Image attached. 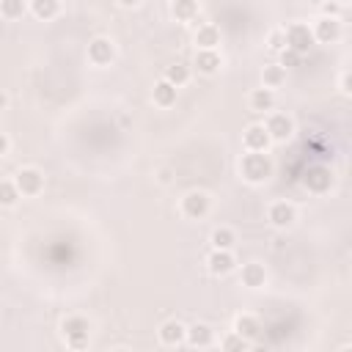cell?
Segmentation results:
<instances>
[{"label":"cell","instance_id":"obj_2","mask_svg":"<svg viewBox=\"0 0 352 352\" xmlns=\"http://www.w3.org/2000/svg\"><path fill=\"white\" fill-rule=\"evenodd\" d=\"M60 330H63L66 346H72V349H85V346H88L91 322H88L85 316H80V314L66 316V319H63V324H60Z\"/></svg>","mask_w":352,"mask_h":352},{"label":"cell","instance_id":"obj_31","mask_svg":"<svg viewBox=\"0 0 352 352\" xmlns=\"http://www.w3.org/2000/svg\"><path fill=\"white\" fill-rule=\"evenodd\" d=\"M341 14V3L338 0H324L322 3V16H338Z\"/></svg>","mask_w":352,"mask_h":352},{"label":"cell","instance_id":"obj_33","mask_svg":"<svg viewBox=\"0 0 352 352\" xmlns=\"http://www.w3.org/2000/svg\"><path fill=\"white\" fill-rule=\"evenodd\" d=\"M157 182H160V184H168V182H170V170H168V168H160V170H157Z\"/></svg>","mask_w":352,"mask_h":352},{"label":"cell","instance_id":"obj_17","mask_svg":"<svg viewBox=\"0 0 352 352\" xmlns=\"http://www.w3.org/2000/svg\"><path fill=\"white\" fill-rule=\"evenodd\" d=\"M248 104L253 113H270L275 107V91L272 88H253L250 96H248Z\"/></svg>","mask_w":352,"mask_h":352},{"label":"cell","instance_id":"obj_19","mask_svg":"<svg viewBox=\"0 0 352 352\" xmlns=\"http://www.w3.org/2000/svg\"><path fill=\"white\" fill-rule=\"evenodd\" d=\"M217 44H220V28L212 25V22L198 25V30H195V47L198 50H217Z\"/></svg>","mask_w":352,"mask_h":352},{"label":"cell","instance_id":"obj_28","mask_svg":"<svg viewBox=\"0 0 352 352\" xmlns=\"http://www.w3.org/2000/svg\"><path fill=\"white\" fill-rule=\"evenodd\" d=\"M248 346H250V341H248V338H242V336H239V333H234V330L220 341V349H223V352H245Z\"/></svg>","mask_w":352,"mask_h":352},{"label":"cell","instance_id":"obj_15","mask_svg":"<svg viewBox=\"0 0 352 352\" xmlns=\"http://www.w3.org/2000/svg\"><path fill=\"white\" fill-rule=\"evenodd\" d=\"M239 280H242V286H248V289H261V286L267 283V270H264V264H258V261L242 264Z\"/></svg>","mask_w":352,"mask_h":352},{"label":"cell","instance_id":"obj_7","mask_svg":"<svg viewBox=\"0 0 352 352\" xmlns=\"http://www.w3.org/2000/svg\"><path fill=\"white\" fill-rule=\"evenodd\" d=\"M264 129L270 132L272 143H286L294 135V118L289 113H270L264 121Z\"/></svg>","mask_w":352,"mask_h":352},{"label":"cell","instance_id":"obj_5","mask_svg":"<svg viewBox=\"0 0 352 352\" xmlns=\"http://www.w3.org/2000/svg\"><path fill=\"white\" fill-rule=\"evenodd\" d=\"M14 184H16L19 195L33 198V195H38V192L44 190V173H41V168H36V165H25V168L16 170Z\"/></svg>","mask_w":352,"mask_h":352},{"label":"cell","instance_id":"obj_6","mask_svg":"<svg viewBox=\"0 0 352 352\" xmlns=\"http://www.w3.org/2000/svg\"><path fill=\"white\" fill-rule=\"evenodd\" d=\"M283 36H286V47L289 50H294V52H300V55H305L316 41H314V33H311V25H305V22H292V25H286L283 28Z\"/></svg>","mask_w":352,"mask_h":352},{"label":"cell","instance_id":"obj_26","mask_svg":"<svg viewBox=\"0 0 352 352\" xmlns=\"http://www.w3.org/2000/svg\"><path fill=\"white\" fill-rule=\"evenodd\" d=\"M28 11V0H0V16L14 22V19H22Z\"/></svg>","mask_w":352,"mask_h":352},{"label":"cell","instance_id":"obj_4","mask_svg":"<svg viewBox=\"0 0 352 352\" xmlns=\"http://www.w3.org/2000/svg\"><path fill=\"white\" fill-rule=\"evenodd\" d=\"M85 55H88L91 66H110L116 60V41L110 36H94L88 41Z\"/></svg>","mask_w":352,"mask_h":352},{"label":"cell","instance_id":"obj_27","mask_svg":"<svg viewBox=\"0 0 352 352\" xmlns=\"http://www.w3.org/2000/svg\"><path fill=\"white\" fill-rule=\"evenodd\" d=\"M19 198L22 195L14 184V179H0V206H14Z\"/></svg>","mask_w":352,"mask_h":352},{"label":"cell","instance_id":"obj_29","mask_svg":"<svg viewBox=\"0 0 352 352\" xmlns=\"http://www.w3.org/2000/svg\"><path fill=\"white\" fill-rule=\"evenodd\" d=\"M267 47H270L272 52H280V50L286 47V36H283V28H275V30H270V36H267Z\"/></svg>","mask_w":352,"mask_h":352},{"label":"cell","instance_id":"obj_9","mask_svg":"<svg viewBox=\"0 0 352 352\" xmlns=\"http://www.w3.org/2000/svg\"><path fill=\"white\" fill-rule=\"evenodd\" d=\"M311 33H314V41L319 44H333L341 38V19L338 16H319L314 25H311Z\"/></svg>","mask_w":352,"mask_h":352},{"label":"cell","instance_id":"obj_14","mask_svg":"<svg viewBox=\"0 0 352 352\" xmlns=\"http://www.w3.org/2000/svg\"><path fill=\"white\" fill-rule=\"evenodd\" d=\"M184 344H190V346H195V349H206V346L214 344V330H212L206 322H198V324L187 327Z\"/></svg>","mask_w":352,"mask_h":352},{"label":"cell","instance_id":"obj_34","mask_svg":"<svg viewBox=\"0 0 352 352\" xmlns=\"http://www.w3.org/2000/svg\"><path fill=\"white\" fill-rule=\"evenodd\" d=\"M116 3H118L121 8H138V6L143 3V0H116Z\"/></svg>","mask_w":352,"mask_h":352},{"label":"cell","instance_id":"obj_20","mask_svg":"<svg viewBox=\"0 0 352 352\" xmlns=\"http://www.w3.org/2000/svg\"><path fill=\"white\" fill-rule=\"evenodd\" d=\"M192 63H195V69L201 74H214L223 66V58H220L217 50H195V60Z\"/></svg>","mask_w":352,"mask_h":352},{"label":"cell","instance_id":"obj_21","mask_svg":"<svg viewBox=\"0 0 352 352\" xmlns=\"http://www.w3.org/2000/svg\"><path fill=\"white\" fill-rule=\"evenodd\" d=\"M198 11H201L198 0H173L170 3V14H173L176 22H195Z\"/></svg>","mask_w":352,"mask_h":352},{"label":"cell","instance_id":"obj_24","mask_svg":"<svg viewBox=\"0 0 352 352\" xmlns=\"http://www.w3.org/2000/svg\"><path fill=\"white\" fill-rule=\"evenodd\" d=\"M190 74H192L190 66H184V63H170V66H165V74H162V77H165L168 82H173L176 88H182V85L190 82Z\"/></svg>","mask_w":352,"mask_h":352},{"label":"cell","instance_id":"obj_36","mask_svg":"<svg viewBox=\"0 0 352 352\" xmlns=\"http://www.w3.org/2000/svg\"><path fill=\"white\" fill-rule=\"evenodd\" d=\"M6 104H8V94H6V91H3V88H0V110H3V107H6Z\"/></svg>","mask_w":352,"mask_h":352},{"label":"cell","instance_id":"obj_8","mask_svg":"<svg viewBox=\"0 0 352 352\" xmlns=\"http://www.w3.org/2000/svg\"><path fill=\"white\" fill-rule=\"evenodd\" d=\"M302 184L308 187V192L322 195V192H327L333 187V170L327 165H311L305 170V176H302Z\"/></svg>","mask_w":352,"mask_h":352},{"label":"cell","instance_id":"obj_10","mask_svg":"<svg viewBox=\"0 0 352 352\" xmlns=\"http://www.w3.org/2000/svg\"><path fill=\"white\" fill-rule=\"evenodd\" d=\"M267 220L275 228H292L294 220H297V209L289 201H272L270 209H267Z\"/></svg>","mask_w":352,"mask_h":352},{"label":"cell","instance_id":"obj_22","mask_svg":"<svg viewBox=\"0 0 352 352\" xmlns=\"http://www.w3.org/2000/svg\"><path fill=\"white\" fill-rule=\"evenodd\" d=\"M286 82V69L280 66V63H270V66H264L261 69V85L264 88H280Z\"/></svg>","mask_w":352,"mask_h":352},{"label":"cell","instance_id":"obj_25","mask_svg":"<svg viewBox=\"0 0 352 352\" xmlns=\"http://www.w3.org/2000/svg\"><path fill=\"white\" fill-rule=\"evenodd\" d=\"M209 242H212V248H220V250H231V248H234V242H236V234H234V228H228V226H220V228H214V231H212Z\"/></svg>","mask_w":352,"mask_h":352},{"label":"cell","instance_id":"obj_1","mask_svg":"<svg viewBox=\"0 0 352 352\" xmlns=\"http://www.w3.org/2000/svg\"><path fill=\"white\" fill-rule=\"evenodd\" d=\"M272 170H275V165L267 151H245L239 157V176L250 184H264L272 176Z\"/></svg>","mask_w":352,"mask_h":352},{"label":"cell","instance_id":"obj_35","mask_svg":"<svg viewBox=\"0 0 352 352\" xmlns=\"http://www.w3.org/2000/svg\"><path fill=\"white\" fill-rule=\"evenodd\" d=\"M341 91H344V94H349V72H344V74H341Z\"/></svg>","mask_w":352,"mask_h":352},{"label":"cell","instance_id":"obj_11","mask_svg":"<svg viewBox=\"0 0 352 352\" xmlns=\"http://www.w3.org/2000/svg\"><path fill=\"white\" fill-rule=\"evenodd\" d=\"M206 270H209L212 275L223 278V275H228V272H234V270H236V256H234L231 250L212 248V253L206 256Z\"/></svg>","mask_w":352,"mask_h":352},{"label":"cell","instance_id":"obj_3","mask_svg":"<svg viewBox=\"0 0 352 352\" xmlns=\"http://www.w3.org/2000/svg\"><path fill=\"white\" fill-rule=\"evenodd\" d=\"M209 209H212V198H209V192H204V190H190V192H184L182 201H179V212H182L187 220H201V217L209 214Z\"/></svg>","mask_w":352,"mask_h":352},{"label":"cell","instance_id":"obj_18","mask_svg":"<svg viewBox=\"0 0 352 352\" xmlns=\"http://www.w3.org/2000/svg\"><path fill=\"white\" fill-rule=\"evenodd\" d=\"M234 333H239V336L248 338V341H256V338L261 336V322H258V316H253V314H239V316L234 319Z\"/></svg>","mask_w":352,"mask_h":352},{"label":"cell","instance_id":"obj_32","mask_svg":"<svg viewBox=\"0 0 352 352\" xmlns=\"http://www.w3.org/2000/svg\"><path fill=\"white\" fill-rule=\"evenodd\" d=\"M8 148H11V140H8V135H6V132H0V157H6V154H8Z\"/></svg>","mask_w":352,"mask_h":352},{"label":"cell","instance_id":"obj_12","mask_svg":"<svg viewBox=\"0 0 352 352\" xmlns=\"http://www.w3.org/2000/svg\"><path fill=\"white\" fill-rule=\"evenodd\" d=\"M270 132L264 129V124H248L242 132V146L245 151H267L270 148Z\"/></svg>","mask_w":352,"mask_h":352},{"label":"cell","instance_id":"obj_23","mask_svg":"<svg viewBox=\"0 0 352 352\" xmlns=\"http://www.w3.org/2000/svg\"><path fill=\"white\" fill-rule=\"evenodd\" d=\"M30 11H33L36 19L50 22V19L58 16V11H60V0H30Z\"/></svg>","mask_w":352,"mask_h":352},{"label":"cell","instance_id":"obj_13","mask_svg":"<svg viewBox=\"0 0 352 352\" xmlns=\"http://www.w3.org/2000/svg\"><path fill=\"white\" fill-rule=\"evenodd\" d=\"M184 336H187V327L179 319H168L157 330V338H160L162 346H182L184 344Z\"/></svg>","mask_w":352,"mask_h":352},{"label":"cell","instance_id":"obj_16","mask_svg":"<svg viewBox=\"0 0 352 352\" xmlns=\"http://www.w3.org/2000/svg\"><path fill=\"white\" fill-rule=\"evenodd\" d=\"M176 94H179V88L173 82H168L165 77L157 80L154 88H151V99H154L157 107H173L176 104Z\"/></svg>","mask_w":352,"mask_h":352},{"label":"cell","instance_id":"obj_30","mask_svg":"<svg viewBox=\"0 0 352 352\" xmlns=\"http://www.w3.org/2000/svg\"><path fill=\"white\" fill-rule=\"evenodd\" d=\"M300 52H294V50H289V47H283L280 50V66L283 69H294V66H300Z\"/></svg>","mask_w":352,"mask_h":352}]
</instances>
